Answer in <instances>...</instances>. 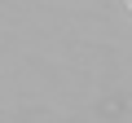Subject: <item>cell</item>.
<instances>
[{
	"mask_svg": "<svg viewBox=\"0 0 132 123\" xmlns=\"http://www.w3.org/2000/svg\"><path fill=\"white\" fill-rule=\"evenodd\" d=\"M128 5H132V0H128Z\"/></svg>",
	"mask_w": 132,
	"mask_h": 123,
	"instance_id": "cell-1",
	"label": "cell"
}]
</instances>
